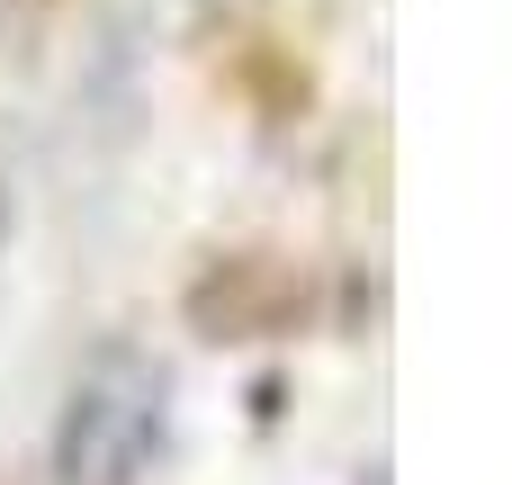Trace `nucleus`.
Segmentation results:
<instances>
[{"label":"nucleus","mask_w":512,"mask_h":485,"mask_svg":"<svg viewBox=\"0 0 512 485\" xmlns=\"http://www.w3.org/2000/svg\"><path fill=\"white\" fill-rule=\"evenodd\" d=\"M162 396H171V378L153 351L99 342L54 423V485H144V468L162 459V423H171Z\"/></svg>","instance_id":"nucleus-1"},{"label":"nucleus","mask_w":512,"mask_h":485,"mask_svg":"<svg viewBox=\"0 0 512 485\" xmlns=\"http://www.w3.org/2000/svg\"><path fill=\"white\" fill-rule=\"evenodd\" d=\"M306 315V279L270 252H243V261H216L198 288H189V324L207 342H270Z\"/></svg>","instance_id":"nucleus-2"}]
</instances>
